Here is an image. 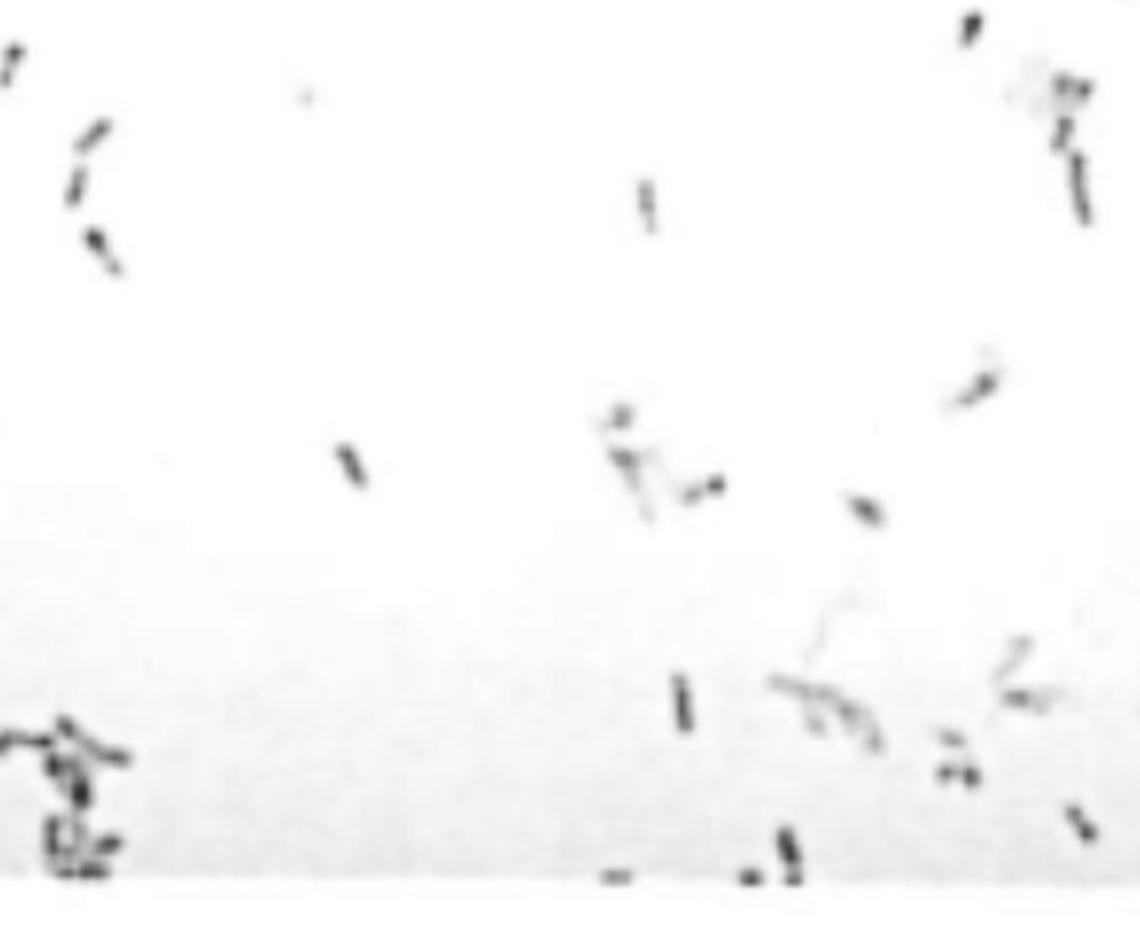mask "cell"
<instances>
[{"mask_svg": "<svg viewBox=\"0 0 1140 927\" xmlns=\"http://www.w3.org/2000/svg\"><path fill=\"white\" fill-rule=\"evenodd\" d=\"M50 727H54L60 741H67L70 747H74V751L84 757L90 767H107V771H130V767L137 764V754L130 751V747L104 744L100 737L90 734L87 727L80 724V721H74L70 714H57Z\"/></svg>", "mask_w": 1140, "mask_h": 927, "instance_id": "obj_1", "label": "cell"}, {"mask_svg": "<svg viewBox=\"0 0 1140 927\" xmlns=\"http://www.w3.org/2000/svg\"><path fill=\"white\" fill-rule=\"evenodd\" d=\"M80 247H84V254L94 261V267L107 277V281L124 284L130 277V267H127L124 257H120L114 237H110V231L104 224H97V221L80 224Z\"/></svg>", "mask_w": 1140, "mask_h": 927, "instance_id": "obj_2", "label": "cell"}, {"mask_svg": "<svg viewBox=\"0 0 1140 927\" xmlns=\"http://www.w3.org/2000/svg\"><path fill=\"white\" fill-rule=\"evenodd\" d=\"M117 127H120V121L110 111L90 114L87 121L70 134V144H67L70 161H94L97 154H104L107 147L114 144Z\"/></svg>", "mask_w": 1140, "mask_h": 927, "instance_id": "obj_3", "label": "cell"}, {"mask_svg": "<svg viewBox=\"0 0 1140 927\" xmlns=\"http://www.w3.org/2000/svg\"><path fill=\"white\" fill-rule=\"evenodd\" d=\"M1004 381H1007V367L1004 364H1000V361L984 364L964 387H957V391L950 394V401L944 404V411H970V407L990 401V397H994L1000 387H1004Z\"/></svg>", "mask_w": 1140, "mask_h": 927, "instance_id": "obj_4", "label": "cell"}, {"mask_svg": "<svg viewBox=\"0 0 1140 927\" xmlns=\"http://www.w3.org/2000/svg\"><path fill=\"white\" fill-rule=\"evenodd\" d=\"M30 57H34V44L24 34H10L0 41V97L17 94L30 67Z\"/></svg>", "mask_w": 1140, "mask_h": 927, "instance_id": "obj_5", "label": "cell"}, {"mask_svg": "<svg viewBox=\"0 0 1140 927\" xmlns=\"http://www.w3.org/2000/svg\"><path fill=\"white\" fill-rule=\"evenodd\" d=\"M94 191V161H70L64 184H60V207L64 214H80Z\"/></svg>", "mask_w": 1140, "mask_h": 927, "instance_id": "obj_6", "label": "cell"}, {"mask_svg": "<svg viewBox=\"0 0 1140 927\" xmlns=\"http://www.w3.org/2000/svg\"><path fill=\"white\" fill-rule=\"evenodd\" d=\"M1067 181H1070V204H1074V217L1080 227L1094 224V204H1090V191H1087V157L1084 151H1074L1070 147L1067 154Z\"/></svg>", "mask_w": 1140, "mask_h": 927, "instance_id": "obj_7", "label": "cell"}, {"mask_svg": "<svg viewBox=\"0 0 1140 927\" xmlns=\"http://www.w3.org/2000/svg\"><path fill=\"white\" fill-rule=\"evenodd\" d=\"M60 797L67 801V811L70 814H90L97 804V791H94V774H90V764L80 761L74 764V771L64 784L57 787Z\"/></svg>", "mask_w": 1140, "mask_h": 927, "instance_id": "obj_8", "label": "cell"}, {"mask_svg": "<svg viewBox=\"0 0 1140 927\" xmlns=\"http://www.w3.org/2000/svg\"><path fill=\"white\" fill-rule=\"evenodd\" d=\"M670 704H674V724L680 734H694V687L684 671H670Z\"/></svg>", "mask_w": 1140, "mask_h": 927, "instance_id": "obj_9", "label": "cell"}, {"mask_svg": "<svg viewBox=\"0 0 1140 927\" xmlns=\"http://www.w3.org/2000/svg\"><path fill=\"white\" fill-rule=\"evenodd\" d=\"M1060 821L1070 834H1074V841L1080 847H1097L1100 844V827L1097 821L1090 817V811L1080 801H1064L1060 804Z\"/></svg>", "mask_w": 1140, "mask_h": 927, "instance_id": "obj_10", "label": "cell"}, {"mask_svg": "<svg viewBox=\"0 0 1140 927\" xmlns=\"http://www.w3.org/2000/svg\"><path fill=\"white\" fill-rule=\"evenodd\" d=\"M1060 697V691L1054 687H1047V691H1014V687H1000L997 701L1000 707H1010V711H1024V714H1047L1054 701Z\"/></svg>", "mask_w": 1140, "mask_h": 927, "instance_id": "obj_11", "label": "cell"}, {"mask_svg": "<svg viewBox=\"0 0 1140 927\" xmlns=\"http://www.w3.org/2000/svg\"><path fill=\"white\" fill-rule=\"evenodd\" d=\"M67 854V814H47L40 821V857L44 867L64 861Z\"/></svg>", "mask_w": 1140, "mask_h": 927, "instance_id": "obj_12", "label": "cell"}, {"mask_svg": "<svg viewBox=\"0 0 1140 927\" xmlns=\"http://www.w3.org/2000/svg\"><path fill=\"white\" fill-rule=\"evenodd\" d=\"M840 497H844L847 511L854 514L864 527H870V531H884V527H887V521H890V517H887V507L880 504L877 497L860 494V491H844Z\"/></svg>", "mask_w": 1140, "mask_h": 927, "instance_id": "obj_13", "label": "cell"}, {"mask_svg": "<svg viewBox=\"0 0 1140 927\" xmlns=\"http://www.w3.org/2000/svg\"><path fill=\"white\" fill-rule=\"evenodd\" d=\"M774 844H777L780 864H784V871H787V881L790 884H800V881H804V854H800L794 827H777V831H774Z\"/></svg>", "mask_w": 1140, "mask_h": 927, "instance_id": "obj_14", "label": "cell"}, {"mask_svg": "<svg viewBox=\"0 0 1140 927\" xmlns=\"http://www.w3.org/2000/svg\"><path fill=\"white\" fill-rule=\"evenodd\" d=\"M1074 134H1077V114L1074 111L1050 114V137H1047L1050 154H1054V157H1067L1070 147H1074Z\"/></svg>", "mask_w": 1140, "mask_h": 927, "instance_id": "obj_15", "label": "cell"}, {"mask_svg": "<svg viewBox=\"0 0 1140 927\" xmlns=\"http://www.w3.org/2000/svg\"><path fill=\"white\" fill-rule=\"evenodd\" d=\"M1030 651H1034V637H1030V634H1017L1014 641L1007 644V654L1000 657V667L994 671V684L1000 687V684L1007 681V677H1014L1017 667H1020V664H1027Z\"/></svg>", "mask_w": 1140, "mask_h": 927, "instance_id": "obj_16", "label": "cell"}, {"mask_svg": "<svg viewBox=\"0 0 1140 927\" xmlns=\"http://www.w3.org/2000/svg\"><path fill=\"white\" fill-rule=\"evenodd\" d=\"M334 457H337L340 471L347 474V481L354 484V487H360V491H367V487H370V474H367L364 461H360L357 447L350 444V441H337L334 444Z\"/></svg>", "mask_w": 1140, "mask_h": 927, "instance_id": "obj_17", "label": "cell"}, {"mask_svg": "<svg viewBox=\"0 0 1140 927\" xmlns=\"http://www.w3.org/2000/svg\"><path fill=\"white\" fill-rule=\"evenodd\" d=\"M84 761V757H80L77 751H70V754H64V751H47V754H40V774L47 777L50 784H64L67 777H70V771H74V764H80Z\"/></svg>", "mask_w": 1140, "mask_h": 927, "instance_id": "obj_18", "label": "cell"}, {"mask_svg": "<svg viewBox=\"0 0 1140 927\" xmlns=\"http://www.w3.org/2000/svg\"><path fill=\"white\" fill-rule=\"evenodd\" d=\"M110 877H114V864L107 857H97L90 851L77 857V884H104Z\"/></svg>", "mask_w": 1140, "mask_h": 927, "instance_id": "obj_19", "label": "cell"}, {"mask_svg": "<svg viewBox=\"0 0 1140 927\" xmlns=\"http://www.w3.org/2000/svg\"><path fill=\"white\" fill-rule=\"evenodd\" d=\"M764 684L770 687V691H784V694H790V697H797L800 704H810V701L817 704V684H807V681H800V677H790V674H767V677H764Z\"/></svg>", "mask_w": 1140, "mask_h": 927, "instance_id": "obj_20", "label": "cell"}, {"mask_svg": "<svg viewBox=\"0 0 1140 927\" xmlns=\"http://www.w3.org/2000/svg\"><path fill=\"white\" fill-rule=\"evenodd\" d=\"M124 847H127V837L120 831L90 834V841H87V851L97 854V857H107V861H114L117 854H124Z\"/></svg>", "mask_w": 1140, "mask_h": 927, "instance_id": "obj_21", "label": "cell"}, {"mask_svg": "<svg viewBox=\"0 0 1140 927\" xmlns=\"http://www.w3.org/2000/svg\"><path fill=\"white\" fill-rule=\"evenodd\" d=\"M984 31V11H967L964 21H960V47L970 51L977 44V34Z\"/></svg>", "mask_w": 1140, "mask_h": 927, "instance_id": "obj_22", "label": "cell"}, {"mask_svg": "<svg viewBox=\"0 0 1140 927\" xmlns=\"http://www.w3.org/2000/svg\"><path fill=\"white\" fill-rule=\"evenodd\" d=\"M634 414H637L634 404H614L607 414V421H600V427H604V431H624V427L634 424Z\"/></svg>", "mask_w": 1140, "mask_h": 927, "instance_id": "obj_23", "label": "cell"}, {"mask_svg": "<svg viewBox=\"0 0 1140 927\" xmlns=\"http://www.w3.org/2000/svg\"><path fill=\"white\" fill-rule=\"evenodd\" d=\"M957 784H964L967 791H977V787L984 784V771L977 767L974 757H960L957 761Z\"/></svg>", "mask_w": 1140, "mask_h": 927, "instance_id": "obj_24", "label": "cell"}, {"mask_svg": "<svg viewBox=\"0 0 1140 927\" xmlns=\"http://www.w3.org/2000/svg\"><path fill=\"white\" fill-rule=\"evenodd\" d=\"M937 741L944 744V747H950V751H957V754H967L970 751V741H967V734L964 731H957V727H937Z\"/></svg>", "mask_w": 1140, "mask_h": 927, "instance_id": "obj_25", "label": "cell"}, {"mask_svg": "<svg viewBox=\"0 0 1140 927\" xmlns=\"http://www.w3.org/2000/svg\"><path fill=\"white\" fill-rule=\"evenodd\" d=\"M804 724H807L817 737H824V734H827V721H824V711H820V704H814V701L804 704Z\"/></svg>", "mask_w": 1140, "mask_h": 927, "instance_id": "obj_26", "label": "cell"}, {"mask_svg": "<svg viewBox=\"0 0 1140 927\" xmlns=\"http://www.w3.org/2000/svg\"><path fill=\"white\" fill-rule=\"evenodd\" d=\"M630 877H634V874H630V871H617V867H610V871H600V881H604V884H627Z\"/></svg>", "mask_w": 1140, "mask_h": 927, "instance_id": "obj_27", "label": "cell"}, {"mask_svg": "<svg viewBox=\"0 0 1140 927\" xmlns=\"http://www.w3.org/2000/svg\"><path fill=\"white\" fill-rule=\"evenodd\" d=\"M737 881H740V884H760V881H764V874H760L757 867H740V871H737Z\"/></svg>", "mask_w": 1140, "mask_h": 927, "instance_id": "obj_28", "label": "cell"}, {"mask_svg": "<svg viewBox=\"0 0 1140 927\" xmlns=\"http://www.w3.org/2000/svg\"><path fill=\"white\" fill-rule=\"evenodd\" d=\"M14 751H17V747L10 744V737L4 734V727H0V764L10 761V757H14Z\"/></svg>", "mask_w": 1140, "mask_h": 927, "instance_id": "obj_29", "label": "cell"}]
</instances>
